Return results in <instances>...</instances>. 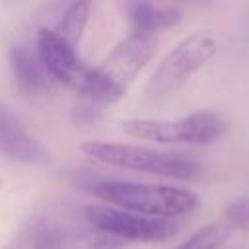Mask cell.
Returning <instances> with one entry per match:
<instances>
[{"instance_id": "obj_14", "label": "cell", "mask_w": 249, "mask_h": 249, "mask_svg": "<svg viewBox=\"0 0 249 249\" xmlns=\"http://www.w3.org/2000/svg\"><path fill=\"white\" fill-rule=\"evenodd\" d=\"M224 222L233 228H247L249 226V195L233 200L224 210Z\"/></svg>"}, {"instance_id": "obj_9", "label": "cell", "mask_w": 249, "mask_h": 249, "mask_svg": "<svg viewBox=\"0 0 249 249\" xmlns=\"http://www.w3.org/2000/svg\"><path fill=\"white\" fill-rule=\"evenodd\" d=\"M10 70L14 76V86L25 99H37L49 93L51 76L43 66L37 51L33 53L25 45H18L10 53Z\"/></svg>"}, {"instance_id": "obj_2", "label": "cell", "mask_w": 249, "mask_h": 249, "mask_svg": "<svg viewBox=\"0 0 249 249\" xmlns=\"http://www.w3.org/2000/svg\"><path fill=\"white\" fill-rule=\"evenodd\" d=\"M158 39L152 33L132 31L101 60L99 66L89 70L88 84L82 97L95 103H113L121 99L134 78L154 58Z\"/></svg>"}, {"instance_id": "obj_11", "label": "cell", "mask_w": 249, "mask_h": 249, "mask_svg": "<svg viewBox=\"0 0 249 249\" xmlns=\"http://www.w3.org/2000/svg\"><path fill=\"white\" fill-rule=\"evenodd\" d=\"M58 235L53 228L43 222H29L14 239L6 245V249H56Z\"/></svg>"}, {"instance_id": "obj_12", "label": "cell", "mask_w": 249, "mask_h": 249, "mask_svg": "<svg viewBox=\"0 0 249 249\" xmlns=\"http://www.w3.org/2000/svg\"><path fill=\"white\" fill-rule=\"evenodd\" d=\"M89 12H91V4L89 2H74L62 14V19L54 27V31L76 47L80 43V39H82V33L86 29V25H88Z\"/></svg>"}, {"instance_id": "obj_13", "label": "cell", "mask_w": 249, "mask_h": 249, "mask_svg": "<svg viewBox=\"0 0 249 249\" xmlns=\"http://www.w3.org/2000/svg\"><path fill=\"white\" fill-rule=\"evenodd\" d=\"M231 228L226 222H212L196 230L191 237L175 245L173 249H218L228 237Z\"/></svg>"}, {"instance_id": "obj_8", "label": "cell", "mask_w": 249, "mask_h": 249, "mask_svg": "<svg viewBox=\"0 0 249 249\" xmlns=\"http://www.w3.org/2000/svg\"><path fill=\"white\" fill-rule=\"evenodd\" d=\"M0 154L12 161L29 165L51 161L47 148L8 113H0Z\"/></svg>"}, {"instance_id": "obj_6", "label": "cell", "mask_w": 249, "mask_h": 249, "mask_svg": "<svg viewBox=\"0 0 249 249\" xmlns=\"http://www.w3.org/2000/svg\"><path fill=\"white\" fill-rule=\"evenodd\" d=\"M84 218L91 226V230L103 235H109L113 239L138 241V243H160L171 239L181 228L177 220L148 218L109 204L86 206Z\"/></svg>"}, {"instance_id": "obj_7", "label": "cell", "mask_w": 249, "mask_h": 249, "mask_svg": "<svg viewBox=\"0 0 249 249\" xmlns=\"http://www.w3.org/2000/svg\"><path fill=\"white\" fill-rule=\"evenodd\" d=\"M37 54L47 68L53 82H60L78 93L84 91L88 78H89V66L84 64V60L78 56V51L72 43H68L64 37H60L54 27H41L37 33Z\"/></svg>"}, {"instance_id": "obj_3", "label": "cell", "mask_w": 249, "mask_h": 249, "mask_svg": "<svg viewBox=\"0 0 249 249\" xmlns=\"http://www.w3.org/2000/svg\"><path fill=\"white\" fill-rule=\"evenodd\" d=\"M80 150L101 163L165 179L195 181L202 175V165L195 158L179 152H161L148 146L103 140H88L80 146Z\"/></svg>"}, {"instance_id": "obj_4", "label": "cell", "mask_w": 249, "mask_h": 249, "mask_svg": "<svg viewBox=\"0 0 249 249\" xmlns=\"http://www.w3.org/2000/svg\"><path fill=\"white\" fill-rule=\"evenodd\" d=\"M218 53V41L206 33L196 31L179 41L165 58L158 64L146 86V97L152 101L163 99L181 89L193 74L204 68Z\"/></svg>"}, {"instance_id": "obj_15", "label": "cell", "mask_w": 249, "mask_h": 249, "mask_svg": "<svg viewBox=\"0 0 249 249\" xmlns=\"http://www.w3.org/2000/svg\"><path fill=\"white\" fill-rule=\"evenodd\" d=\"M2 185H4V181H2V179H0V189H2Z\"/></svg>"}, {"instance_id": "obj_10", "label": "cell", "mask_w": 249, "mask_h": 249, "mask_svg": "<svg viewBox=\"0 0 249 249\" xmlns=\"http://www.w3.org/2000/svg\"><path fill=\"white\" fill-rule=\"evenodd\" d=\"M128 16L134 31L156 35L158 29L173 27L181 21V12L171 6H156L148 2H136L128 6Z\"/></svg>"}, {"instance_id": "obj_5", "label": "cell", "mask_w": 249, "mask_h": 249, "mask_svg": "<svg viewBox=\"0 0 249 249\" xmlns=\"http://www.w3.org/2000/svg\"><path fill=\"white\" fill-rule=\"evenodd\" d=\"M121 128L134 138L156 144H210L218 140L228 124L214 111H196L177 119H128Z\"/></svg>"}, {"instance_id": "obj_1", "label": "cell", "mask_w": 249, "mask_h": 249, "mask_svg": "<svg viewBox=\"0 0 249 249\" xmlns=\"http://www.w3.org/2000/svg\"><path fill=\"white\" fill-rule=\"evenodd\" d=\"M91 193L109 206L148 218L175 220L198 206L196 193L173 185L101 179L91 185Z\"/></svg>"}]
</instances>
